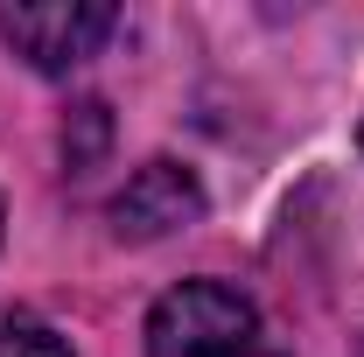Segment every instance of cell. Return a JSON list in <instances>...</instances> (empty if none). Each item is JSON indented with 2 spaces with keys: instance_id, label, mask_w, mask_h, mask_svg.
<instances>
[{
  "instance_id": "5",
  "label": "cell",
  "mask_w": 364,
  "mask_h": 357,
  "mask_svg": "<svg viewBox=\"0 0 364 357\" xmlns=\"http://www.w3.org/2000/svg\"><path fill=\"white\" fill-rule=\"evenodd\" d=\"M358 147H364V127H358Z\"/></svg>"
},
{
  "instance_id": "1",
  "label": "cell",
  "mask_w": 364,
  "mask_h": 357,
  "mask_svg": "<svg viewBox=\"0 0 364 357\" xmlns=\"http://www.w3.org/2000/svg\"><path fill=\"white\" fill-rule=\"evenodd\" d=\"M147 357H259V309L225 280H182L147 315Z\"/></svg>"
},
{
  "instance_id": "4",
  "label": "cell",
  "mask_w": 364,
  "mask_h": 357,
  "mask_svg": "<svg viewBox=\"0 0 364 357\" xmlns=\"http://www.w3.org/2000/svg\"><path fill=\"white\" fill-rule=\"evenodd\" d=\"M0 357H70V343L28 309H0Z\"/></svg>"
},
{
  "instance_id": "3",
  "label": "cell",
  "mask_w": 364,
  "mask_h": 357,
  "mask_svg": "<svg viewBox=\"0 0 364 357\" xmlns=\"http://www.w3.org/2000/svg\"><path fill=\"white\" fill-rule=\"evenodd\" d=\"M196 218H203V189H196V176L176 169V161H147V169H134L127 189L112 196V231L134 238V245L168 238V231H182V224H196Z\"/></svg>"
},
{
  "instance_id": "2",
  "label": "cell",
  "mask_w": 364,
  "mask_h": 357,
  "mask_svg": "<svg viewBox=\"0 0 364 357\" xmlns=\"http://www.w3.org/2000/svg\"><path fill=\"white\" fill-rule=\"evenodd\" d=\"M119 28V7L105 0H28V7H0V36L14 56H28L36 70H77L98 43Z\"/></svg>"
}]
</instances>
